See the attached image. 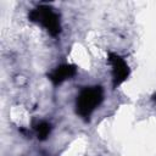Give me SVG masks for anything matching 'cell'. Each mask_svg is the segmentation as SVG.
<instances>
[{"mask_svg":"<svg viewBox=\"0 0 156 156\" xmlns=\"http://www.w3.org/2000/svg\"><path fill=\"white\" fill-rule=\"evenodd\" d=\"M102 101V89L99 85L83 88L76 100V111L82 118H89Z\"/></svg>","mask_w":156,"mask_h":156,"instance_id":"6da1fadb","label":"cell"},{"mask_svg":"<svg viewBox=\"0 0 156 156\" xmlns=\"http://www.w3.org/2000/svg\"><path fill=\"white\" fill-rule=\"evenodd\" d=\"M29 18L30 21L37 22L43 28H45L51 35H57L61 32L60 16L51 6L40 5L33 9L29 13Z\"/></svg>","mask_w":156,"mask_h":156,"instance_id":"7a4b0ae2","label":"cell"},{"mask_svg":"<svg viewBox=\"0 0 156 156\" xmlns=\"http://www.w3.org/2000/svg\"><path fill=\"white\" fill-rule=\"evenodd\" d=\"M108 61L112 67V77H113V85L117 87L121 83H123L127 77L129 76V67L127 62L121 57L119 55L116 54H110L108 55Z\"/></svg>","mask_w":156,"mask_h":156,"instance_id":"3957f363","label":"cell"},{"mask_svg":"<svg viewBox=\"0 0 156 156\" xmlns=\"http://www.w3.org/2000/svg\"><path fill=\"white\" fill-rule=\"evenodd\" d=\"M74 73H76L74 66H71V65H61V66L56 67L49 74V78H50V80L54 84H60L63 80L68 79L69 77H72Z\"/></svg>","mask_w":156,"mask_h":156,"instance_id":"277c9868","label":"cell"},{"mask_svg":"<svg viewBox=\"0 0 156 156\" xmlns=\"http://www.w3.org/2000/svg\"><path fill=\"white\" fill-rule=\"evenodd\" d=\"M50 133V124L48 122H40L37 126V134L39 139H45Z\"/></svg>","mask_w":156,"mask_h":156,"instance_id":"5b68a950","label":"cell"},{"mask_svg":"<svg viewBox=\"0 0 156 156\" xmlns=\"http://www.w3.org/2000/svg\"><path fill=\"white\" fill-rule=\"evenodd\" d=\"M155 99H156V98H155Z\"/></svg>","mask_w":156,"mask_h":156,"instance_id":"8992f818","label":"cell"}]
</instances>
